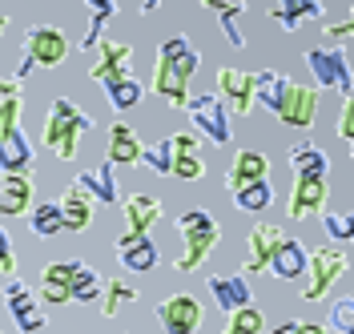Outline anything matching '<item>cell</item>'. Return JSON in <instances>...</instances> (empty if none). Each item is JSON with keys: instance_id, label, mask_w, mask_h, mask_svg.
<instances>
[{"instance_id": "17", "label": "cell", "mask_w": 354, "mask_h": 334, "mask_svg": "<svg viewBox=\"0 0 354 334\" xmlns=\"http://www.w3.org/2000/svg\"><path fill=\"white\" fill-rule=\"evenodd\" d=\"M28 210H32V178L0 174V218H21Z\"/></svg>"}, {"instance_id": "39", "label": "cell", "mask_w": 354, "mask_h": 334, "mask_svg": "<svg viewBox=\"0 0 354 334\" xmlns=\"http://www.w3.org/2000/svg\"><path fill=\"white\" fill-rule=\"evenodd\" d=\"M278 8L282 12H290V17H298V21L306 24V21H326V4L322 0H278Z\"/></svg>"}, {"instance_id": "22", "label": "cell", "mask_w": 354, "mask_h": 334, "mask_svg": "<svg viewBox=\"0 0 354 334\" xmlns=\"http://www.w3.org/2000/svg\"><path fill=\"white\" fill-rule=\"evenodd\" d=\"M97 298H101V278H97V270L88 266L85 258H68V302L88 306V302H97Z\"/></svg>"}, {"instance_id": "13", "label": "cell", "mask_w": 354, "mask_h": 334, "mask_svg": "<svg viewBox=\"0 0 354 334\" xmlns=\"http://www.w3.org/2000/svg\"><path fill=\"white\" fill-rule=\"evenodd\" d=\"M306 258H310L306 242L282 234V242L274 245V254H270L266 270H270L274 278H282V282H298V278H302V270H306Z\"/></svg>"}, {"instance_id": "18", "label": "cell", "mask_w": 354, "mask_h": 334, "mask_svg": "<svg viewBox=\"0 0 354 334\" xmlns=\"http://www.w3.org/2000/svg\"><path fill=\"white\" fill-rule=\"evenodd\" d=\"M205 286L214 294V302H218L221 310H238L245 302H254V294H250V282H245V274H209L205 278Z\"/></svg>"}, {"instance_id": "12", "label": "cell", "mask_w": 354, "mask_h": 334, "mask_svg": "<svg viewBox=\"0 0 354 334\" xmlns=\"http://www.w3.org/2000/svg\"><path fill=\"white\" fill-rule=\"evenodd\" d=\"M218 97L225 101V109L245 117L254 113V85H250V73L245 68H218Z\"/></svg>"}, {"instance_id": "25", "label": "cell", "mask_w": 354, "mask_h": 334, "mask_svg": "<svg viewBox=\"0 0 354 334\" xmlns=\"http://www.w3.org/2000/svg\"><path fill=\"white\" fill-rule=\"evenodd\" d=\"M258 178H270V157H266L262 149H238L230 174H225V189H238V185L258 181Z\"/></svg>"}, {"instance_id": "19", "label": "cell", "mask_w": 354, "mask_h": 334, "mask_svg": "<svg viewBox=\"0 0 354 334\" xmlns=\"http://www.w3.org/2000/svg\"><path fill=\"white\" fill-rule=\"evenodd\" d=\"M278 242H282V225H270V222L254 225L250 238H245V270H250V274H262Z\"/></svg>"}, {"instance_id": "46", "label": "cell", "mask_w": 354, "mask_h": 334, "mask_svg": "<svg viewBox=\"0 0 354 334\" xmlns=\"http://www.w3.org/2000/svg\"><path fill=\"white\" fill-rule=\"evenodd\" d=\"M278 334H326V326H318V322H302V318H290L278 326Z\"/></svg>"}, {"instance_id": "14", "label": "cell", "mask_w": 354, "mask_h": 334, "mask_svg": "<svg viewBox=\"0 0 354 334\" xmlns=\"http://www.w3.org/2000/svg\"><path fill=\"white\" fill-rule=\"evenodd\" d=\"M117 262L121 270H133V274H145V270L157 266V245L149 234H133L125 230L121 238H117Z\"/></svg>"}, {"instance_id": "6", "label": "cell", "mask_w": 354, "mask_h": 334, "mask_svg": "<svg viewBox=\"0 0 354 334\" xmlns=\"http://www.w3.org/2000/svg\"><path fill=\"white\" fill-rule=\"evenodd\" d=\"M185 113H189V121H194V133L205 137L209 145H230L234 133H230V109H225V101H221L218 93H198V97H189L185 101Z\"/></svg>"}, {"instance_id": "20", "label": "cell", "mask_w": 354, "mask_h": 334, "mask_svg": "<svg viewBox=\"0 0 354 334\" xmlns=\"http://www.w3.org/2000/svg\"><path fill=\"white\" fill-rule=\"evenodd\" d=\"M77 185H81L88 198H93V205H97V201H101V205H117V201H121L117 174H113V161H105V165H93V169H85V174H77Z\"/></svg>"}, {"instance_id": "47", "label": "cell", "mask_w": 354, "mask_h": 334, "mask_svg": "<svg viewBox=\"0 0 354 334\" xmlns=\"http://www.w3.org/2000/svg\"><path fill=\"white\" fill-rule=\"evenodd\" d=\"M270 21H274V24H282V28H286V33H298V28H302V21H298V17H290V12H282V8H278V4H274V8H270Z\"/></svg>"}, {"instance_id": "2", "label": "cell", "mask_w": 354, "mask_h": 334, "mask_svg": "<svg viewBox=\"0 0 354 334\" xmlns=\"http://www.w3.org/2000/svg\"><path fill=\"white\" fill-rule=\"evenodd\" d=\"M177 234H181V254H177L174 266L181 270V274L201 270L205 258H209L221 242V230H218V222H214L209 210H185V214L177 218Z\"/></svg>"}, {"instance_id": "45", "label": "cell", "mask_w": 354, "mask_h": 334, "mask_svg": "<svg viewBox=\"0 0 354 334\" xmlns=\"http://www.w3.org/2000/svg\"><path fill=\"white\" fill-rule=\"evenodd\" d=\"M322 33L334 37V45H338V41H351L354 37V21L351 17H342V21H330V17H326V21H322Z\"/></svg>"}, {"instance_id": "29", "label": "cell", "mask_w": 354, "mask_h": 334, "mask_svg": "<svg viewBox=\"0 0 354 334\" xmlns=\"http://www.w3.org/2000/svg\"><path fill=\"white\" fill-rule=\"evenodd\" d=\"M290 77H282L278 68H258V73H250V85H254V105H262L266 113L278 109V101H282V89H286Z\"/></svg>"}, {"instance_id": "24", "label": "cell", "mask_w": 354, "mask_h": 334, "mask_svg": "<svg viewBox=\"0 0 354 334\" xmlns=\"http://www.w3.org/2000/svg\"><path fill=\"white\" fill-rule=\"evenodd\" d=\"M57 205H61V218H65L68 234H85L88 222H93V198H88L77 181H73L65 194H61V201H57Z\"/></svg>"}, {"instance_id": "30", "label": "cell", "mask_w": 354, "mask_h": 334, "mask_svg": "<svg viewBox=\"0 0 354 334\" xmlns=\"http://www.w3.org/2000/svg\"><path fill=\"white\" fill-rule=\"evenodd\" d=\"M37 298L41 302H53V306H68V262H48L44 266Z\"/></svg>"}, {"instance_id": "48", "label": "cell", "mask_w": 354, "mask_h": 334, "mask_svg": "<svg viewBox=\"0 0 354 334\" xmlns=\"http://www.w3.org/2000/svg\"><path fill=\"white\" fill-rule=\"evenodd\" d=\"M8 274H17V254H12V250H8V254H0V282H4Z\"/></svg>"}, {"instance_id": "3", "label": "cell", "mask_w": 354, "mask_h": 334, "mask_svg": "<svg viewBox=\"0 0 354 334\" xmlns=\"http://www.w3.org/2000/svg\"><path fill=\"white\" fill-rule=\"evenodd\" d=\"M68 57V37L57 28V24H32L24 33V45H21V65L12 77H28L32 68H57Z\"/></svg>"}, {"instance_id": "7", "label": "cell", "mask_w": 354, "mask_h": 334, "mask_svg": "<svg viewBox=\"0 0 354 334\" xmlns=\"http://www.w3.org/2000/svg\"><path fill=\"white\" fill-rule=\"evenodd\" d=\"M0 294H4V302H8V310H12V318H17V326H21L24 334H37V331H44V326H48L41 298H37V290L28 286L24 278L8 274V278L0 282Z\"/></svg>"}, {"instance_id": "16", "label": "cell", "mask_w": 354, "mask_h": 334, "mask_svg": "<svg viewBox=\"0 0 354 334\" xmlns=\"http://www.w3.org/2000/svg\"><path fill=\"white\" fill-rule=\"evenodd\" d=\"M157 61H161V65H169L181 81H189V77L198 73V65H201V53L189 45V37H185V33H177V37H169V41H161V45H157Z\"/></svg>"}, {"instance_id": "49", "label": "cell", "mask_w": 354, "mask_h": 334, "mask_svg": "<svg viewBox=\"0 0 354 334\" xmlns=\"http://www.w3.org/2000/svg\"><path fill=\"white\" fill-rule=\"evenodd\" d=\"M209 12H218V8H245V0H201Z\"/></svg>"}, {"instance_id": "1", "label": "cell", "mask_w": 354, "mask_h": 334, "mask_svg": "<svg viewBox=\"0 0 354 334\" xmlns=\"http://www.w3.org/2000/svg\"><path fill=\"white\" fill-rule=\"evenodd\" d=\"M93 129V117H88L77 101H68V97H57L53 101V109L44 117V129H41V145L44 149H53L57 161H73L77 149H81V137Z\"/></svg>"}, {"instance_id": "10", "label": "cell", "mask_w": 354, "mask_h": 334, "mask_svg": "<svg viewBox=\"0 0 354 334\" xmlns=\"http://www.w3.org/2000/svg\"><path fill=\"white\" fill-rule=\"evenodd\" d=\"M201 318H205V306L194 294H169L165 302H157V322L169 334H194Z\"/></svg>"}, {"instance_id": "38", "label": "cell", "mask_w": 354, "mask_h": 334, "mask_svg": "<svg viewBox=\"0 0 354 334\" xmlns=\"http://www.w3.org/2000/svg\"><path fill=\"white\" fill-rule=\"evenodd\" d=\"M141 161L153 169L157 178H165L169 174V165H174V149H169V137H161L153 145H141Z\"/></svg>"}, {"instance_id": "27", "label": "cell", "mask_w": 354, "mask_h": 334, "mask_svg": "<svg viewBox=\"0 0 354 334\" xmlns=\"http://www.w3.org/2000/svg\"><path fill=\"white\" fill-rule=\"evenodd\" d=\"M149 89L165 101V105H174V109H185V101H189V81H181L169 65H161L153 61V81H149Z\"/></svg>"}, {"instance_id": "11", "label": "cell", "mask_w": 354, "mask_h": 334, "mask_svg": "<svg viewBox=\"0 0 354 334\" xmlns=\"http://www.w3.org/2000/svg\"><path fill=\"white\" fill-rule=\"evenodd\" d=\"M93 53H97V61H93V68H88V77H93L97 85H109V81H117V77H125L129 65H133V48L125 45V41L101 37Z\"/></svg>"}, {"instance_id": "36", "label": "cell", "mask_w": 354, "mask_h": 334, "mask_svg": "<svg viewBox=\"0 0 354 334\" xmlns=\"http://www.w3.org/2000/svg\"><path fill=\"white\" fill-rule=\"evenodd\" d=\"M266 318L254 302H245L238 310H230V322H225V334H262Z\"/></svg>"}, {"instance_id": "28", "label": "cell", "mask_w": 354, "mask_h": 334, "mask_svg": "<svg viewBox=\"0 0 354 334\" xmlns=\"http://www.w3.org/2000/svg\"><path fill=\"white\" fill-rule=\"evenodd\" d=\"M85 12H88V28H85V37L77 41V48H81V53H93L97 41L105 37L109 21L117 17V0H85Z\"/></svg>"}, {"instance_id": "51", "label": "cell", "mask_w": 354, "mask_h": 334, "mask_svg": "<svg viewBox=\"0 0 354 334\" xmlns=\"http://www.w3.org/2000/svg\"><path fill=\"white\" fill-rule=\"evenodd\" d=\"M12 250V238H8V230H0V254H8Z\"/></svg>"}, {"instance_id": "40", "label": "cell", "mask_w": 354, "mask_h": 334, "mask_svg": "<svg viewBox=\"0 0 354 334\" xmlns=\"http://www.w3.org/2000/svg\"><path fill=\"white\" fill-rule=\"evenodd\" d=\"M169 178H181V181H201V178H205V161H201V154H174Z\"/></svg>"}, {"instance_id": "52", "label": "cell", "mask_w": 354, "mask_h": 334, "mask_svg": "<svg viewBox=\"0 0 354 334\" xmlns=\"http://www.w3.org/2000/svg\"><path fill=\"white\" fill-rule=\"evenodd\" d=\"M4 28H8V12H0V33H4Z\"/></svg>"}, {"instance_id": "34", "label": "cell", "mask_w": 354, "mask_h": 334, "mask_svg": "<svg viewBox=\"0 0 354 334\" xmlns=\"http://www.w3.org/2000/svg\"><path fill=\"white\" fill-rule=\"evenodd\" d=\"M21 77H0V129L21 125Z\"/></svg>"}, {"instance_id": "33", "label": "cell", "mask_w": 354, "mask_h": 334, "mask_svg": "<svg viewBox=\"0 0 354 334\" xmlns=\"http://www.w3.org/2000/svg\"><path fill=\"white\" fill-rule=\"evenodd\" d=\"M28 230H32V238H57L65 230L61 205L57 201H37V210H28Z\"/></svg>"}, {"instance_id": "21", "label": "cell", "mask_w": 354, "mask_h": 334, "mask_svg": "<svg viewBox=\"0 0 354 334\" xmlns=\"http://www.w3.org/2000/svg\"><path fill=\"white\" fill-rule=\"evenodd\" d=\"M121 214H125V225H129L133 234H149L157 222H161V201L153 194H129V198L121 201Z\"/></svg>"}, {"instance_id": "31", "label": "cell", "mask_w": 354, "mask_h": 334, "mask_svg": "<svg viewBox=\"0 0 354 334\" xmlns=\"http://www.w3.org/2000/svg\"><path fill=\"white\" fill-rule=\"evenodd\" d=\"M230 194H234V205H238L242 214H262V210L274 205V185H270V178L245 181V185L230 189Z\"/></svg>"}, {"instance_id": "5", "label": "cell", "mask_w": 354, "mask_h": 334, "mask_svg": "<svg viewBox=\"0 0 354 334\" xmlns=\"http://www.w3.org/2000/svg\"><path fill=\"white\" fill-rule=\"evenodd\" d=\"M306 65L314 73V81L322 89H338L342 97H351V41H338V45H318L306 48Z\"/></svg>"}, {"instance_id": "37", "label": "cell", "mask_w": 354, "mask_h": 334, "mask_svg": "<svg viewBox=\"0 0 354 334\" xmlns=\"http://www.w3.org/2000/svg\"><path fill=\"white\" fill-rule=\"evenodd\" d=\"M318 218H322V230H326V238H334L338 245H346V242L354 238V218L346 214V210H322Z\"/></svg>"}, {"instance_id": "23", "label": "cell", "mask_w": 354, "mask_h": 334, "mask_svg": "<svg viewBox=\"0 0 354 334\" xmlns=\"http://www.w3.org/2000/svg\"><path fill=\"white\" fill-rule=\"evenodd\" d=\"M290 169L294 178H330V154L318 149L314 141H298L290 145Z\"/></svg>"}, {"instance_id": "26", "label": "cell", "mask_w": 354, "mask_h": 334, "mask_svg": "<svg viewBox=\"0 0 354 334\" xmlns=\"http://www.w3.org/2000/svg\"><path fill=\"white\" fill-rule=\"evenodd\" d=\"M109 161L113 165H137L141 161V137L125 121H113L109 125Z\"/></svg>"}, {"instance_id": "50", "label": "cell", "mask_w": 354, "mask_h": 334, "mask_svg": "<svg viewBox=\"0 0 354 334\" xmlns=\"http://www.w3.org/2000/svg\"><path fill=\"white\" fill-rule=\"evenodd\" d=\"M165 0H141V17H149V12H157Z\"/></svg>"}, {"instance_id": "32", "label": "cell", "mask_w": 354, "mask_h": 334, "mask_svg": "<svg viewBox=\"0 0 354 334\" xmlns=\"http://www.w3.org/2000/svg\"><path fill=\"white\" fill-rule=\"evenodd\" d=\"M105 89V97H109V105L117 113L125 109H137L141 105V97H145V85L133 77V73H125V77H117V81H109V85H101Z\"/></svg>"}, {"instance_id": "43", "label": "cell", "mask_w": 354, "mask_h": 334, "mask_svg": "<svg viewBox=\"0 0 354 334\" xmlns=\"http://www.w3.org/2000/svg\"><path fill=\"white\" fill-rule=\"evenodd\" d=\"M338 137L351 145L354 141V97H342V113H338Z\"/></svg>"}, {"instance_id": "35", "label": "cell", "mask_w": 354, "mask_h": 334, "mask_svg": "<svg viewBox=\"0 0 354 334\" xmlns=\"http://www.w3.org/2000/svg\"><path fill=\"white\" fill-rule=\"evenodd\" d=\"M125 302H137V290H133L125 278L101 282V314H105V318H117V310H121Z\"/></svg>"}, {"instance_id": "42", "label": "cell", "mask_w": 354, "mask_h": 334, "mask_svg": "<svg viewBox=\"0 0 354 334\" xmlns=\"http://www.w3.org/2000/svg\"><path fill=\"white\" fill-rule=\"evenodd\" d=\"M326 331L334 334H351L354 331V298H338L330 306V318H326Z\"/></svg>"}, {"instance_id": "41", "label": "cell", "mask_w": 354, "mask_h": 334, "mask_svg": "<svg viewBox=\"0 0 354 334\" xmlns=\"http://www.w3.org/2000/svg\"><path fill=\"white\" fill-rule=\"evenodd\" d=\"M242 12H245V8H218L221 37H225L234 48H245V33H242V24H238V17H242Z\"/></svg>"}, {"instance_id": "4", "label": "cell", "mask_w": 354, "mask_h": 334, "mask_svg": "<svg viewBox=\"0 0 354 334\" xmlns=\"http://www.w3.org/2000/svg\"><path fill=\"white\" fill-rule=\"evenodd\" d=\"M346 266H351V258H346V250L338 242L310 250L306 270H302V298H306V302H322L334 290V282L346 274Z\"/></svg>"}, {"instance_id": "44", "label": "cell", "mask_w": 354, "mask_h": 334, "mask_svg": "<svg viewBox=\"0 0 354 334\" xmlns=\"http://www.w3.org/2000/svg\"><path fill=\"white\" fill-rule=\"evenodd\" d=\"M169 149H174V154H198V149H201V137L194 133V129H181V133L169 137Z\"/></svg>"}, {"instance_id": "9", "label": "cell", "mask_w": 354, "mask_h": 334, "mask_svg": "<svg viewBox=\"0 0 354 334\" xmlns=\"http://www.w3.org/2000/svg\"><path fill=\"white\" fill-rule=\"evenodd\" d=\"M326 198H330V178H294L286 214L294 222H310L326 210Z\"/></svg>"}, {"instance_id": "15", "label": "cell", "mask_w": 354, "mask_h": 334, "mask_svg": "<svg viewBox=\"0 0 354 334\" xmlns=\"http://www.w3.org/2000/svg\"><path fill=\"white\" fill-rule=\"evenodd\" d=\"M32 169V141L21 125L0 129V174H28Z\"/></svg>"}, {"instance_id": "8", "label": "cell", "mask_w": 354, "mask_h": 334, "mask_svg": "<svg viewBox=\"0 0 354 334\" xmlns=\"http://www.w3.org/2000/svg\"><path fill=\"white\" fill-rule=\"evenodd\" d=\"M274 117H278L282 125H290V129H310L314 117H318V89H314V85L286 81V89H282V101H278Z\"/></svg>"}]
</instances>
